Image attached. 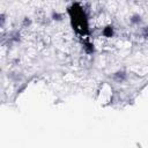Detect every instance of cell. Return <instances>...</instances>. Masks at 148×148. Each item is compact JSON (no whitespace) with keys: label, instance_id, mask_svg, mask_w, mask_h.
I'll list each match as a JSON object with an SVG mask.
<instances>
[{"label":"cell","instance_id":"obj_1","mask_svg":"<svg viewBox=\"0 0 148 148\" xmlns=\"http://www.w3.org/2000/svg\"><path fill=\"white\" fill-rule=\"evenodd\" d=\"M113 79L117 81V82H123L125 79H126V74L124 72H117L116 74H113Z\"/></svg>","mask_w":148,"mask_h":148},{"label":"cell","instance_id":"obj_2","mask_svg":"<svg viewBox=\"0 0 148 148\" xmlns=\"http://www.w3.org/2000/svg\"><path fill=\"white\" fill-rule=\"evenodd\" d=\"M102 34H103L105 37H112V36H113V28H112L111 25H108V27H105V28L103 29Z\"/></svg>","mask_w":148,"mask_h":148},{"label":"cell","instance_id":"obj_3","mask_svg":"<svg viewBox=\"0 0 148 148\" xmlns=\"http://www.w3.org/2000/svg\"><path fill=\"white\" fill-rule=\"evenodd\" d=\"M140 18H141V17H140L139 15H134V16L131 18V22H132V23H139V22L141 21Z\"/></svg>","mask_w":148,"mask_h":148},{"label":"cell","instance_id":"obj_4","mask_svg":"<svg viewBox=\"0 0 148 148\" xmlns=\"http://www.w3.org/2000/svg\"><path fill=\"white\" fill-rule=\"evenodd\" d=\"M142 35H143V37H145L146 39H148V27L143 28V30H142Z\"/></svg>","mask_w":148,"mask_h":148}]
</instances>
